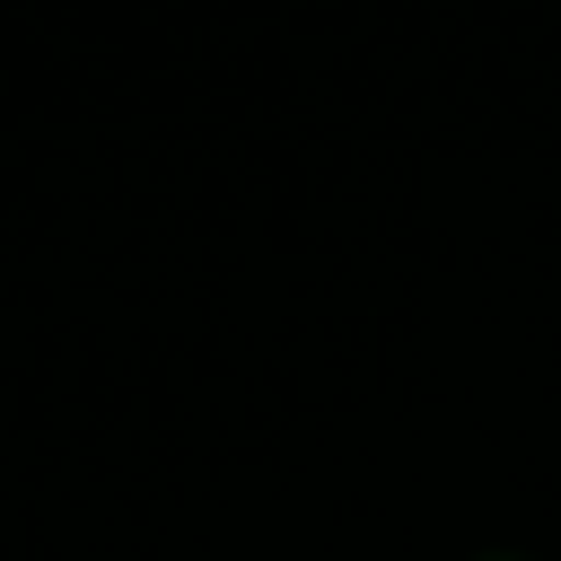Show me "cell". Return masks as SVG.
<instances>
[{
  "mask_svg": "<svg viewBox=\"0 0 561 561\" xmlns=\"http://www.w3.org/2000/svg\"><path fill=\"white\" fill-rule=\"evenodd\" d=\"M482 561H517V552H482Z\"/></svg>",
  "mask_w": 561,
  "mask_h": 561,
  "instance_id": "6da1fadb",
  "label": "cell"
}]
</instances>
